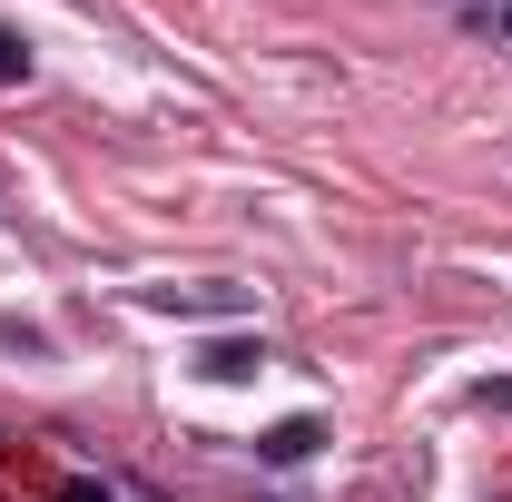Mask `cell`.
<instances>
[{
  "label": "cell",
  "mask_w": 512,
  "mask_h": 502,
  "mask_svg": "<svg viewBox=\"0 0 512 502\" xmlns=\"http://www.w3.org/2000/svg\"><path fill=\"white\" fill-rule=\"evenodd\" d=\"M316 424H306V414H296V424H276V434H256V453H266V463H306V453H316Z\"/></svg>",
  "instance_id": "cell-2"
},
{
  "label": "cell",
  "mask_w": 512,
  "mask_h": 502,
  "mask_svg": "<svg viewBox=\"0 0 512 502\" xmlns=\"http://www.w3.org/2000/svg\"><path fill=\"white\" fill-rule=\"evenodd\" d=\"M60 502H109V483H89V473H60Z\"/></svg>",
  "instance_id": "cell-5"
},
{
  "label": "cell",
  "mask_w": 512,
  "mask_h": 502,
  "mask_svg": "<svg viewBox=\"0 0 512 502\" xmlns=\"http://www.w3.org/2000/svg\"><path fill=\"white\" fill-rule=\"evenodd\" d=\"M168 306H188V315H237L247 296H237V286H188V296H168Z\"/></svg>",
  "instance_id": "cell-3"
},
{
  "label": "cell",
  "mask_w": 512,
  "mask_h": 502,
  "mask_svg": "<svg viewBox=\"0 0 512 502\" xmlns=\"http://www.w3.org/2000/svg\"><path fill=\"white\" fill-rule=\"evenodd\" d=\"M197 365H207V375H217V384H247L256 365H266V345H247V335H217V345H207Z\"/></svg>",
  "instance_id": "cell-1"
},
{
  "label": "cell",
  "mask_w": 512,
  "mask_h": 502,
  "mask_svg": "<svg viewBox=\"0 0 512 502\" xmlns=\"http://www.w3.org/2000/svg\"><path fill=\"white\" fill-rule=\"evenodd\" d=\"M20 79H30V40L0 20V89H20Z\"/></svg>",
  "instance_id": "cell-4"
},
{
  "label": "cell",
  "mask_w": 512,
  "mask_h": 502,
  "mask_svg": "<svg viewBox=\"0 0 512 502\" xmlns=\"http://www.w3.org/2000/svg\"><path fill=\"white\" fill-rule=\"evenodd\" d=\"M483 404H493V414H512V375H503V384H483Z\"/></svg>",
  "instance_id": "cell-6"
},
{
  "label": "cell",
  "mask_w": 512,
  "mask_h": 502,
  "mask_svg": "<svg viewBox=\"0 0 512 502\" xmlns=\"http://www.w3.org/2000/svg\"><path fill=\"white\" fill-rule=\"evenodd\" d=\"M493 20H503V40H512V0H493Z\"/></svg>",
  "instance_id": "cell-7"
}]
</instances>
